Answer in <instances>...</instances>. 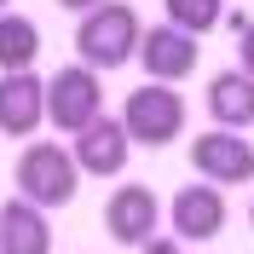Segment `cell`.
I'll return each instance as SVG.
<instances>
[{"label": "cell", "instance_id": "obj_19", "mask_svg": "<svg viewBox=\"0 0 254 254\" xmlns=\"http://www.w3.org/2000/svg\"><path fill=\"white\" fill-rule=\"evenodd\" d=\"M249 225H254V196H249Z\"/></svg>", "mask_w": 254, "mask_h": 254}, {"label": "cell", "instance_id": "obj_18", "mask_svg": "<svg viewBox=\"0 0 254 254\" xmlns=\"http://www.w3.org/2000/svg\"><path fill=\"white\" fill-rule=\"evenodd\" d=\"M6 12H12V0H0V17H6Z\"/></svg>", "mask_w": 254, "mask_h": 254}, {"label": "cell", "instance_id": "obj_5", "mask_svg": "<svg viewBox=\"0 0 254 254\" xmlns=\"http://www.w3.org/2000/svg\"><path fill=\"white\" fill-rule=\"evenodd\" d=\"M190 168L202 174V185H249L254 179V144L243 133H225V127H208L190 139Z\"/></svg>", "mask_w": 254, "mask_h": 254}, {"label": "cell", "instance_id": "obj_10", "mask_svg": "<svg viewBox=\"0 0 254 254\" xmlns=\"http://www.w3.org/2000/svg\"><path fill=\"white\" fill-rule=\"evenodd\" d=\"M127 127L116 122V116H98L87 133H75V144H69V156H75L81 174H93V179H116L127 168Z\"/></svg>", "mask_w": 254, "mask_h": 254}, {"label": "cell", "instance_id": "obj_1", "mask_svg": "<svg viewBox=\"0 0 254 254\" xmlns=\"http://www.w3.org/2000/svg\"><path fill=\"white\" fill-rule=\"evenodd\" d=\"M139 41H144V23L133 6H122V0H104L98 12H87L75 23V52L87 69H122L127 58H139Z\"/></svg>", "mask_w": 254, "mask_h": 254}, {"label": "cell", "instance_id": "obj_11", "mask_svg": "<svg viewBox=\"0 0 254 254\" xmlns=\"http://www.w3.org/2000/svg\"><path fill=\"white\" fill-rule=\"evenodd\" d=\"M202 104H208V116H214V127L243 133V127H254V81L243 75V69H220V75L208 81Z\"/></svg>", "mask_w": 254, "mask_h": 254}, {"label": "cell", "instance_id": "obj_7", "mask_svg": "<svg viewBox=\"0 0 254 254\" xmlns=\"http://www.w3.org/2000/svg\"><path fill=\"white\" fill-rule=\"evenodd\" d=\"M196 58H202L196 35L174 29V23H156V29H144V41H139V64H144V75L156 81V87H179V81L196 69Z\"/></svg>", "mask_w": 254, "mask_h": 254}, {"label": "cell", "instance_id": "obj_6", "mask_svg": "<svg viewBox=\"0 0 254 254\" xmlns=\"http://www.w3.org/2000/svg\"><path fill=\"white\" fill-rule=\"evenodd\" d=\"M156 225H162V202H156L150 185H133V179H127L122 190H110V202H104V231H110L122 249L156 243Z\"/></svg>", "mask_w": 254, "mask_h": 254}, {"label": "cell", "instance_id": "obj_2", "mask_svg": "<svg viewBox=\"0 0 254 254\" xmlns=\"http://www.w3.org/2000/svg\"><path fill=\"white\" fill-rule=\"evenodd\" d=\"M12 179H17V196L47 214V208H64L75 196L81 168H75V156H69V144H23Z\"/></svg>", "mask_w": 254, "mask_h": 254}, {"label": "cell", "instance_id": "obj_3", "mask_svg": "<svg viewBox=\"0 0 254 254\" xmlns=\"http://www.w3.org/2000/svg\"><path fill=\"white\" fill-rule=\"evenodd\" d=\"M116 122L127 127V144L156 150V144L179 139V127H185V98H179V87L144 81V87H133V93L122 98V116H116Z\"/></svg>", "mask_w": 254, "mask_h": 254}, {"label": "cell", "instance_id": "obj_16", "mask_svg": "<svg viewBox=\"0 0 254 254\" xmlns=\"http://www.w3.org/2000/svg\"><path fill=\"white\" fill-rule=\"evenodd\" d=\"M139 254H179V243H174V237H156V243H144Z\"/></svg>", "mask_w": 254, "mask_h": 254}, {"label": "cell", "instance_id": "obj_17", "mask_svg": "<svg viewBox=\"0 0 254 254\" xmlns=\"http://www.w3.org/2000/svg\"><path fill=\"white\" fill-rule=\"evenodd\" d=\"M58 6H64V12H81V17H87V12H98V6H104V0H58Z\"/></svg>", "mask_w": 254, "mask_h": 254}, {"label": "cell", "instance_id": "obj_15", "mask_svg": "<svg viewBox=\"0 0 254 254\" xmlns=\"http://www.w3.org/2000/svg\"><path fill=\"white\" fill-rule=\"evenodd\" d=\"M237 69H243V75L254 81V17H249V29L237 35Z\"/></svg>", "mask_w": 254, "mask_h": 254}, {"label": "cell", "instance_id": "obj_12", "mask_svg": "<svg viewBox=\"0 0 254 254\" xmlns=\"http://www.w3.org/2000/svg\"><path fill=\"white\" fill-rule=\"evenodd\" d=\"M0 254H52V225L35 202H0Z\"/></svg>", "mask_w": 254, "mask_h": 254}, {"label": "cell", "instance_id": "obj_4", "mask_svg": "<svg viewBox=\"0 0 254 254\" xmlns=\"http://www.w3.org/2000/svg\"><path fill=\"white\" fill-rule=\"evenodd\" d=\"M104 116V81H98V69H87V64H64V69H52L47 75V122L58 127V133H87V127Z\"/></svg>", "mask_w": 254, "mask_h": 254}, {"label": "cell", "instance_id": "obj_8", "mask_svg": "<svg viewBox=\"0 0 254 254\" xmlns=\"http://www.w3.org/2000/svg\"><path fill=\"white\" fill-rule=\"evenodd\" d=\"M231 220L225 208V190L220 185H179L174 190V243H214Z\"/></svg>", "mask_w": 254, "mask_h": 254}, {"label": "cell", "instance_id": "obj_13", "mask_svg": "<svg viewBox=\"0 0 254 254\" xmlns=\"http://www.w3.org/2000/svg\"><path fill=\"white\" fill-rule=\"evenodd\" d=\"M35 58H41V29H35L29 17L6 12V17H0V75L35 69Z\"/></svg>", "mask_w": 254, "mask_h": 254}, {"label": "cell", "instance_id": "obj_14", "mask_svg": "<svg viewBox=\"0 0 254 254\" xmlns=\"http://www.w3.org/2000/svg\"><path fill=\"white\" fill-rule=\"evenodd\" d=\"M168 6V17L162 23H174V29H185V35H208V29H220V0H162Z\"/></svg>", "mask_w": 254, "mask_h": 254}, {"label": "cell", "instance_id": "obj_9", "mask_svg": "<svg viewBox=\"0 0 254 254\" xmlns=\"http://www.w3.org/2000/svg\"><path fill=\"white\" fill-rule=\"evenodd\" d=\"M41 122H47V81L35 69L0 75V133L6 139H35Z\"/></svg>", "mask_w": 254, "mask_h": 254}]
</instances>
